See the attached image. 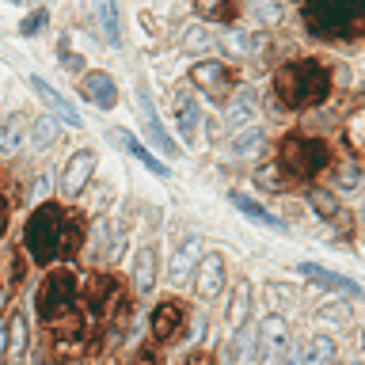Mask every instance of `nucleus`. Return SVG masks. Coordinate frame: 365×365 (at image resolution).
Listing matches in <instances>:
<instances>
[{
  "label": "nucleus",
  "instance_id": "f257e3e1",
  "mask_svg": "<svg viewBox=\"0 0 365 365\" xmlns=\"http://www.w3.org/2000/svg\"><path fill=\"white\" fill-rule=\"evenodd\" d=\"M331 91V73L324 61H312V57H301V61H289L274 73V96L282 99V107L289 110H304L324 103Z\"/></svg>",
  "mask_w": 365,
  "mask_h": 365
},
{
  "label": "nucleus",
  "instance_id": "f03ea898",
  "mask_svg": "<svg viewBox=\"0 0 365 365\" xmlns=\"http://www.w3.org/2000/svg\"><path fill=\"white\" fill-rule=\"evenodd\" d=\"M304 23L319 38L358 34L365 23V0H304Z\"/></svg>",
  "mask_w": 365,
  "mask_h": 365
},
{
  "label": "nucleus",
  "instance_id": "7ed1b4c3",
  "mask_svg": "<svg viewBox=\"0 0 365 365\" xmlns=\"http://www.w3.org/2000/svg\"><path fill=\"white\" fill-rule=\"evenodd\" d=\"M61 221H65V210L61 205H38L31 213L27 228H23V247L34 262H53L57 259V247H61Z\"/></svg>",
  "mask_w": 365,
  "mask_h": 365
},
{
  "label": "nucleus",
  "instance_id": "20e7f679",
  "mask_svg": "<svg viewBox=\"0 0 365 365\" xmlns=\"http://www.w3.org/2000/svg\"><path fill=\"white\" fill-rule=\"evenodd\" d=\"M327 160H331V153L319 137H285L282 148H278V168L297 182L316 179L319 171L327 168Z\"/></svg>",
  "mask_w": 365,
  "mask_h": 365
},
{
  "label": "nucleus",
  "instance_id": "39448f33",
  "mask_svg": "<svg viewBox=\"0 0 365 365\" xmlns=\"http://www.w3.org/2000/svg\"><path fill=\"white\" fill-rule=\"evenodd\" d=\"M76 274L68 270V267H57L46 274V282L38 285V316L42 319H61L73 312V304H76Z\"/></svg>",
  "mask_w": 365,
  "mask_h": 365
},
{
  "label": "nucleus",
  "instance_id": "423d86ee",
  "mask_svg": "<svg viewBox=\"0 0 365 365\" xmlns=\"http://www.w3.org/2000/svg\"><path fill=\"white\" fill-rule=\"evenodd\" d=\"M190 84L198 91H205L213 103H225V99H232V91H236V76L225 61H198L190 68Z\"/></svg>",
  "mask_w": 365,
  "mask_h": 365
},
{
  "label": "nucleus",
  "instance_id": "0eeeda50",
  "mask_svg": "<svg viewBox=\"0 0 365 365\" xmlns=\"http://www.w3.org/2000/svg\"><path fill=\"white\" fill-rule=\"evenodd\" d=\"M91 175H96V153H91V148H80V153L68 156V164L61 171V182H57L61 198H80L84 187L91 182Z\"/></svg>",
  "mask_w": 365,
  "mask_h": 365
},
{
  "label": "nucleus",
  "instance_id": "6e6552de",
  "mask_svg": "<svg viewBox=\"0 0 365 365\" xmlns=\"http://www.w3.org/2000/svg\"><path fill=\"white\" fill-rule=\"evenodd\" d=\"M255 339H259L255 358H262V365H278V358L285 354V342H289V327H285L282 316H267L255 327Z\"/></svg>",
  "mask_w": 365,
  "mask_h": 365
},
{
  "label": "nucleus",
  "instance_id": "1a4fd4ad",
  "mask_svg": "<svg viewBox=\"0 0 365 365\" xmlns=\"http://www.w3.org/2000/svg\"><path fill=\"white\" fill-rule=\"evenodd\" d=\"M84 304H88V312L91 316H99V319H107L114 308L122 304V297H118V285H114L110 274H96V278L88 282V289H84Z\"/></svg>",
  "mask_w": 365,
  "mask_h": 365
},
{
  "label": "nucleus",
  "instance_id": "9d476101",
  "mask_svg": "<svg viewBox=\"0 0 365 365\" xmlns=\"http://www.w3.org/2000/svg\"><path fill=\"white\" fill-rule=\"evenodd\" d=\"M194 289H198V297H205V301L221 297V289H225V259L217 255V251H210V255H202L198 262H194Z\"/></svg>",
  "mask_w": 365,
  "mask_h": 365
},
{
  "label": "nucleus",
  "instance_id": "9b49d317",
  "mask_svg": "<svg viewBox=\"0 0 365 365\" xmlns=\"http://www.w3.org/2000/svg\"><path fill=\"white\" fill-rule=\"evenodd\" d=\"M137 103H141V114H145V125H148V137L160 145V153H168V156H179V145H175V137H171L164 130V122H160V114L153 107V96H148V84H137Z\"/></svg>",
  "mask_w": 365,
  "mask_h": 365
},
{
  "label": "nucleus",
  "instance_id": "f8f14e48",
  "mask_svg": "<svg viewBox=\"0 0 365 365\" xmlns=\"http://www.w3.org/2000/svg\"><path fill=\"white\" fill-rule=\"evenodd\" d=\"M182 319H187V308H182V301H160L153 308V339L156 342H171L179 335Z\"/></svg>",
  "mask_w": 365,
  "mask_h": 365
},
{
  "label": "nucleus",
  "instance_id": "ddd939ff",
  "mask_svg": "<svg viewBox=\"0 0 365 365\" xmlns=\"http://www.w3.org/2000/svg\"><path fill=\"white\" fill-rule=\"evenodd\" d=\"M110 141L118 145L122 153H130L133 160H141V164H145L148 171H153V175H160V179H171V168H168V164H160V160H156L153 153H148V148H145L141 141H137V137H133L130 130H110Z\"/></svg>",
  "mask_w": 365,
  "mask_h": 365
},
{
  "label": "nucleus",
  "instance_id": "4468645a",
  "mask_svg": "<svg viewBox=\"0 0 365 365\" xmlns=\"http://www.w3.org/2000/svg\"><path fill=\"white\" fill-rule=\"evenodd\" d=\"M301 274H308L316 285H324V289H335V293H350V297H361V285L346 278V274H335L327 267H319V262H301Z\"/></svg>",
  "mask_w": 365,
  "mask_h": 365
},
{
  "label": "nucleus",
  "instance_id": "2eb2a0df",
  "mask_svg": "<svg viewBox=\"0 0 365 365\" xmlns=\"http://www.w3.org/2000/svg\"><path fill=\"white\" fill-rule=\"evenodd\" d=\"M175 118H179V133L194 141L198 137V122H202V110H198V99H194L190 88H175Z\"/></svg>",
  "mask_w": 365,
  "mask_h": 365
},
{
  "label": "nucleus",
  "instance_id": "dca6fc26",
  "mask_svg": "<svg viewBox=\"0 0 365 365\" xmlns=\"http://www.w3.org/2000/svg\"><path fill=\"white\" fill-rule=\"evenodd\" d=\"M80 91H84V99L96 103L99 110H110L114 103H118V88H114V80L107 73H88L84 84H80Z\"/></svg>",
  "mask_w": 365,
  "mask_h": 365
},
{
  "label": "nucleus",
  "instance_id": "f3484780",
  "mask_svg": "<svg viewBox=\"0 0 365 365\" xmlns=\"http://www.w3.org/2000/svg\"><path fill=\"white\" fill-rule=\"evenodd\" d=\"M31 88L38 91V99H42V103H46V107H50L53 114H57V122L73 125V130H76V125H84V122H80V114H76V107H73V103H68V99H61V91H53L50 84H46V80H38V76H34V80H31Z\"/></svg>",
  "mask_w": 365,
  "mask_h": 365
},
{
  "label": "nucleus",
  "instance_id": "a211bd4d",
  "mask_svg": "<svg viewBox=\"0 0 365 365\" xmlns=\"http://www.w3.org/2000/svg\"><path fill=\"white\" fill-rule=\"evenodd\" d=\"M84 335H88V331H84V319H80V316H68L65 324L57 327V335H53V354H57V358H65V354H80V350H84V342H88Z\"/></svg>",
  "mask_w": 365,
  "mask_h": 365
},
{
  "label": "nucleus",
  "instance_id": "6ab92c4d",
  "mask_svg": "<svg viewBox=\"0 0 365 365\" xmlns=\"http://www.w3.org/2000/svg\"><path fill=\"white\" fill-rule=\"evenodd\" d=\"M259 354L255 327H236V339L225 346V365H251Z\"/></svg>",
  "mask_w": 365,
  "mask_h": 365
},
{
  "label": "nucleus",
  "instance_id": "aec40b11",
  "mask_svg": "<svg viewBox=\"0 0 365 365\" xmlns=\"http://www.w3.org/2000/svg\"><path fill=\"white\" fill-rule=\"evenodd\" d=\"M232 205L247 217V221H255V225H262V228H274V232H285V221H282V217H274L270 210H262V205H259L255 198H247L244 190H232Z\"/></svg>",
  "mask_w": 365,
  "mask_h": 365
},
{
  "label": "nucleus",
  "instance_id": "412c9836",
  "mask_svg": "<svg viewBox=\"0 0 365 365\" xmlns=\"http://www.w3.org/2000/svg\"><path fill=\"white\" fill-rule=\"evenodd\" d=\"M91 16H96L103 38H107L110 46L122 42V27H118V4L114 0H91Z\"/></svg>",
  "mask_w": 365,
  "mask_h": 365
},
{
  "label": "nucleus",
  "instance_id": "4be33fe9",
  "mask_svg": "<svg viewBox=\"0 0 365 365\" xmlns=\"http://www.w3.org/2000/svg\"><path fill=\"white\" fill-rule=\"evenodd\" d=\"M251 114H255V96H247V91H244L240 99H232V103H228L225 130H221V133H228V137H232L236 130H244V125H251ZM221 133H217V137H221Z\"/></svg>",
  "mask_w": 365,
  "mask_h": 365
},
{
  "label": "nucleus",
  "instance_id": "5701e85b",
  "mask_svg": "<svg viewBox=\"0 0 365 365\" xmlns=\"http://www.w3.org/2000/svg\"><path fill=\"white\" fill-rule=\"evenodd\" d=\"M133 285H137V293H153V285H156V251L148 247V244L137 251V262H133Z\"/></svg>",
  "mask_w": 365,
  "mask_h": 365
},
{
  "label": "nucleus",
  "instance_id": "b1692460",
  "mask_svg": "<svg viewBox=\"0 0 365 365\" xmlns=\"http://www.w3.org/2000/svg\"><path fill=\"white\" fill-rule=\"evenodd\" d=\"M31 339H27V319L23 316H11V327H8V346H4V361L16 365L23 354H27Z\"/></svg>",
  "mask_w": 365,
  "mask_h": 365
},
{
  "label": "nucleus",
  "instance_id": "393cba45",
  "mask_svg": "<svg viewBox=\"0 0 365 365\" xmlns=\"http://www.w3.org/2000/svg\"><path fill=\"white\" fill-rule=\"evenodd\" d=\"M80 247H84V221H80L76 213H65V221H61V247H57V255H76Z\"/></svg>",
  "mask_w": 365,
  "mask_h": 365
},
{
  "label": "nucleus",
  "instance_id": "a878e982",
  "mask_svg": "<svg viewBox=\"0 0 365 365\" xmlns=\"http://www.w3.org/2000/svg\"><path fill=\"white\" fill-rule=\"evenodd\" d=\"M194 274V236L182 240V247L175 251V259H171V282L175 285H187Z\"/></svg>",
  "mask_w": 365,
  "mask_h": 365
},
{
  "label": "nucleus",
  "instance_id": "bb28decb",
  "mask_svg": "<svg viewBox=\"0 0 365 365\" xmlns=\"http://www.w3.org/2000/svg\"><path fill=\"white\" fill-rule=\"evenodd\" d=\"M23 133H27V118L16 114V118L0 130V156H16L19 148H23Z\"/></svg>",
  "mask_w": 365,
  "mask_h": 365
},
{
  "label": "nucleus",
  "instance_id": "cd10ccee",
  "mask_svg": "<svg viewBox=\"0 0 365 365\" xmlns=\"http://www.w3.org/2000/svg\"><path fill=\"white\" fill-rule=\"evenodd\" d=\"M331 361H335V339L316 335L312 346H308V354H304V365H331Z\"/></svg>",
  "mask_w": 365,
  "mask_h": 365
},
{
  "label": "nucleus",
  "instance_id": "c85d7f7f",
  "mask_svg": "<svg viewBox=\"0 0 365 365\" xmlns=\"http://www.w3.org/2000/svg\"><path fill=\"white\" fill-rule=\"evenodd\" d=\"M53 141H57V125H53V118H38V122H31V148H34V153L50 148Z\"/></svg>",
  "mask_w": 365,
  "mask_h": 365
},
{
  "label": "nucleus",
  "instance_id": "c756f323",
  "mask_svg": "<svg viewBox=\"0 0 365 365\" xmlns=\"http://www.w3.org/2000/svg\"><path fill=\"white\" fill-rule=\"evenodd\" d=\"M259 145H262V133L255 130V125H244V130L232 133V153L236 156H251Z\"/></svg>",
  "mask_w": 365,
  "mask_h": 365
},
{
  "label": "nucleus",
  "instance_id": "7c9ffc66",
  "mask_svg": "<svg viewBox=\"0 0 365 365\" xmlns=\"http://www.w3.org/2000/svg\"><path fill=\"white\" fill-rule=\"evenodd\" d=\"M247 297H251V285L240 282L236 285V297H232V308H228V327H244V319H247Z\"/></svg>",
  "mask_w": 365,
  "mask_h": 365
},
{
  "label": "nucleus",
  "instance_id": "2f4dec72",
  "mask_svg": "<svg viewBox=\"0 0 365 365\" xmlns=\"http://www.w3.org/2000/svg\"><path fill=\"white\" fill-rule=\"evenodd\" d=\"M346 137H350V148H354V153H361V148H365V114H361V110H354V114H350Z\"/></svg>",
  "mask_w": 365,
  "mask_h": 365
},
{
  "label": "nucleus",
  "instance_id": "473e14b6",
  "mask_svg": "<svg viewBox=\"0 0 365 365\" xmlns=\"http://www.w3.org/2000/svg\"><path fill=\"white\" fill-rule=\"evenodd\" d=\"M308 205H316L324 221H331V217L339 213V205H335V198H331L327 190H308Z\"/></svg>",
  "mask_w": 365,
  "mask_h": 365
},
{
  "label": "nucleus",
  "instance_id": "72a5a7b5",
  "mask_svg": "<svg viewBox=\"0 0 365 365\" xmlns=\"http://www.w3.org/2000/svg\"><path fill=\"white\" fill-rule=\"evenodd\" d=\"M46 23H50V16H46V11L38 8V11H31V16L19 23V34H27V38H34V34H42V31H46Z\"/></svg>",
  "mask_w": 365,
  "mask_h": 365
},
{
  "label": "nucleus",
  "instance_id": "f704fd0d",
  "mask_svg": "<svg viewBox=\"0 0 365 365\" xmlns=\"http://www.w3.org/2000/svg\"><path fill=\"white\" fill-rule=\"evenodd\" d=\"M358 179H361L358 175V164H350L346 171H339V187L342 190H354V187H358Z\"/></svg>",
  "mask_w": 365,
  "mask_h": 365
},
{
  "label": "nucleus",
  "instance_id": "c9c22d12",
  "mask_svg": "<svg viewBox=\"0 0 365 365\" xmlns=\"http://www.w3.org/2000/svg\"><path fill=\"white\" fill-rule=\"evenodd\" d=\"M194 8H198L202 16H217V11L225 8V0H194Z\"/></svg>",
  "mask_w": 365,
  "mask_h": 365
},
{
  "label": "nucleus",
  "instance_id": "e433bc0d",
  "mask_svg": "<svg viewBox=\"0 0 365 365\" xmlns=\"http://www.w3.org/2000/svg\"><path fill=\"white\" fill-rule=\"evenodd\" d=\"M133 365H160V354H156L153 346H145V350H137V358H133Z\"/></svg>",
  "mask_w": 365,
  "mask_h": 365
},
{
  "label": "nucleus",
  "instance_id": "4c0bfd02",
  "mask_svg": "<svg viewBox=\"0 0 365 365\" xmlns=\"http://www.w3.org/2000/svg\"><path fill=\"white\" fill-rule=\"evenodd\" d=\"M182 365H217V361L210 358V354L198 350V354H187V361H182Z\"/></svg>",
  "mask_w": 365,
  "mask_h": 365
},
{
  "label": "nucleus",
  "instance_id": "58836bf2",
  "mask_svg": "<svg viewBox=\"0 0 365 365\" xmlns=\"http://www.w3.org/2000/svg\"><path fill=\"white\" fill-rule=\"evenodd\" d=\"M4 228H8V202L0 198V232H4Z\"/></svg>",
  "mask_w": 365,
  "mask_h": 365
},
{
  "label": "nucleus",
  "instance_id": "ea45409f",
  "mask_svg": "<svg viewBox=\"0 0 365 365\" xmlns=\"http://www.w3.org/2000/svg\"><path fill=\"white\" fill-rule=\"evenodd\" d=\"M16 4H31V0H16Z\"/></svg>",
  "mask_w": 365,
  "mask_h": 365
}]
</instances>
